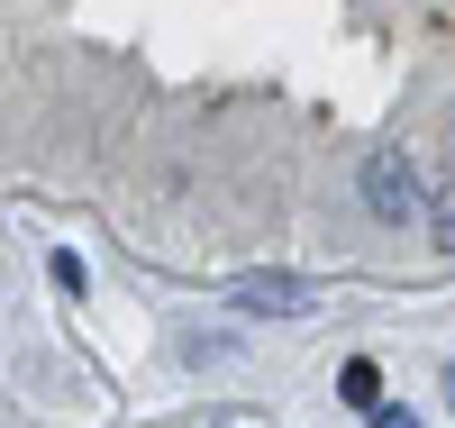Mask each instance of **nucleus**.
Masks as SVG:
<instances>
[{
	"label": "nucleus",
	"instance_id": "6",
	"mask_svg": "<svg viewBox=\"0 0 455 428\" xmlns=\"http://www.w3.org/2000/svg\"><path fill=\"white\" fill-rule=\"evenodd\" d=\"M446 401H455V365H446Z\"/></svg>",
	"mask_w": 455,
	"mask_h": 428
},
{
	"label": "nucleus",
	"instance_id": "3",
	"mask_svg": "<svg viewBox=\"0 0 455 428\" xmlns=\"http://www.w3.org/2000/svg\"><path fill=\"white\" fill-rule=\"evenodd\" d=\"M337 392H347L355 410H373V401H383V365H373V356H355L347 374H337Z\"/></svg>",
	"mask_w": 455,
	"mask_h": 428
},
{
	"label": "nucleus",
	"instance_id": "1",
	"mask_svg": "<svg viewBox=\"0 0 455 428\" xmlns=\"http://www.w3.org/2000/svg\"><path fill=\"white\" fill-rule=\"evenodd\" d=\"M364 210L373 219H419V165H410V146L364 155Z\"/></svg>",
	"mask_w": 455,
	"mask_h": 428
},
{
	"label": "nucleus",
	"instance_id": "4",
	"mask_svg": "<svg viewBox=\"0 0 455 428\" xmlns=\"http://www.w3.org/2000/svg\"><path fill=\"white\" fill-rule=\"evenodd\" d=\"M428 219H437V228H428V238H437V246L455 255V191H437V210H428Z\"/></svg>",
	"mask_w": 455,
	"mask_h": 428
},
{
	"label": "nucleus",
	"instance_id": "5",
	"mask_svg": "<svg viewBox=\"0 0 455 428\" xmlns=\"http://www.w3.org/2000/svg\"><path fill=\"white\" fill-rule=\"evenodd\" d=\"M373 428H419V419H410V410H383V401H373Z\"/></svg>",
	"mask_w": 455,
	"mask_h": 428
},
{
	"label": "nucleus",
	"instance_id": "2",
	"mask_svg": "<svg viewBox=\"0 0 455 428\" xmlns=\"http://www.w3.org/2000/svg\"><path fill=\"white\" fill-rule=\"evenodd\" d=\"M237 310H255V319H300V310H319V283H300V274H246Z\"/></svg>",
	"mask_w": 455,
	"mask_h": 428
}]
</instances>
